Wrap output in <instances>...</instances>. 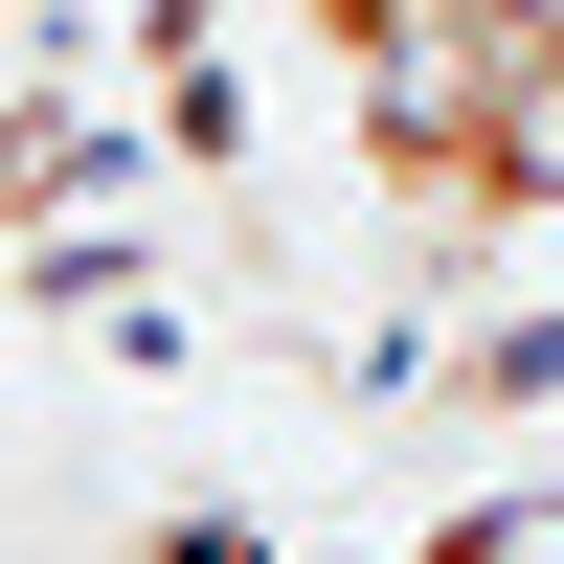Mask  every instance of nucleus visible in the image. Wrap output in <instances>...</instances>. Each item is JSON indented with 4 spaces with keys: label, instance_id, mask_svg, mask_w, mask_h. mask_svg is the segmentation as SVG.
<instances>
[{
    "label": "nucleus",
    "instance_id": "obj_1",
    "mask_svg": "<svg viewBox=\"0 0 564 564\" xmlns=\"http://www.w3.org/2000/svg\"><path fill=\"white\" fill-rule=\"evenodd\" d=\"M271 23H294V45H316V68H339V90H361V68H406V45H430V0H271Z\"/></svg>",
    "mask_w": 564,
    "mask_h": 564
}]
</instances>
